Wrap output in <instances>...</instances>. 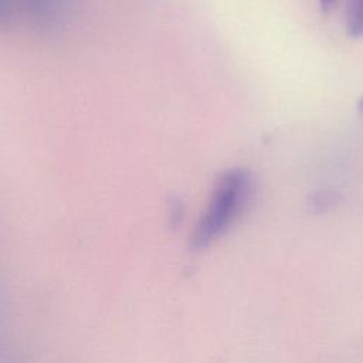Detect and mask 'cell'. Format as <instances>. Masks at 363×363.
Here are the masks:
<instances>
[{
    "instance_id": "obj_5",
    "label": "cell",
    "mask_w": 363,
    "mask_h": 363,
    "mask_svg": "<svg viewBox=\"0 0 363 363\" xmlns=\"http://www.w3.org/2000/svg\"><path fill=\"white\" fill-rule=\"evenodd\" d=\"M318 3H319V7H320V10H322L323 13H329V11H332L333 7L336 6L337 0H318Z\"/></svg>"
},
{
    "instance_id": "obj_1",
    "label": "cell",
    "mask_w": 363,
    "mask_h": 363,
    "mask_svg": "<svg viewBox=\"0 0 363 363\" xmlns=\"http://www.w3.org/2000/svg\"><path fill=\"white\" fill-rule=\"evenodd\" d=\"M254 196L252 174L242 167L223 172L191 234V248L206 250L217 242L242 216Z\"/></svg>"
},
{
    "instance_id": "obj_2",
    "label": "cell",
    "mask_w": 363,
    "mask_h": 363,
    "mask_svg": "<svg viewBox=\"0 0 363 363\" xmlns=\"http://www.w3.org/2000/svg\"><path fill=\"white\" fill-rule=\"evenodd\" d=\"M346 28L353 38L363 37V0H347Z\"/></svg>"
},
{
    "instance_id": "obj_3",
    "label": "cell",
    "mask_w": 363,
    "mask_h": 363,
    "mask_svg": "<svg viewBox=\"0 0 363 363\" xmlns=\"http://www.w3.org/2000/svg\"><path fill=\"white\" fill-rule=\"evenodd\" d=\"M17 0H0V27H10L18 18Z\"/></svg>"
},
{
    "instance_id": "obj_4",
    "label": "cell",
    "mask_w": 363,
    "mask_h": 363,
    "mask_svg": "<svg viewBox=\"0 0 363 363\" xmlns=\"http://www.w3.org/2000/svg\"><path fill=\"white\" fill-rule=\"evenodd\" d=\"M333 194L330 193V191H328V190H325V191H319V193H316V196L312 199V201H313V207L315 208H318V210H323V208H328L329 206H332V203H333Z\"/></svg>"
},
{
    "instance_id": "obj_6",
    "label": "cell",
    "mask_w": 363,
    "mask_h": 363,
    "mask_svg": "<svg viewBox=\"0 0 363 363\" xmlns=\"http://www.w3.org/2000/svg\"><path fill=\"white\" fill-rule=\"evenodd\" d=\"M357 112L363 118V96H360V99L357 101Z\"/></svg>"
}]
</instances>
